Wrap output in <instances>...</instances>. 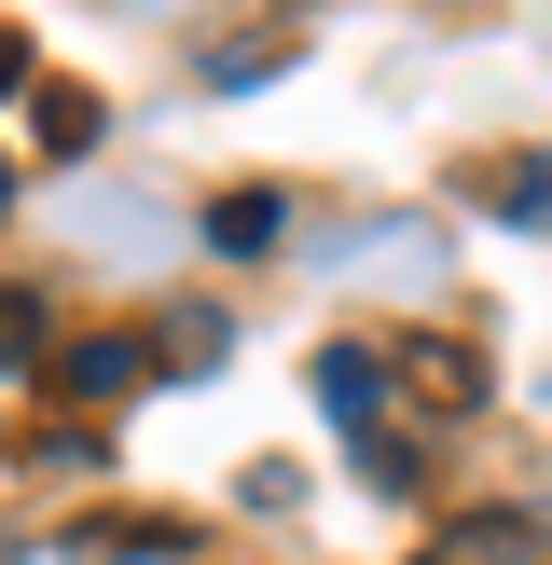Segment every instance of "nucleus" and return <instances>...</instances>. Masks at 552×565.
Wrapping results in <instances>:
<instances>
[{"label":"nucleus","mask_w":552,"mask_h":565,"mask_svg":"<svg viewBox=\"0 0 552 565\" xmlns=\"http://www.w3.org/2000/svg\"><path fill=\"white\" fill-rule=\"evenodd\" d=\"M55 552H70V565H193V524L180 511H97V524H70Z\"/></svg>","instance_id":"1"},{"label":"nucleus","mask_w":552,"mask_h":565,"mask_svg":"<svg viewBox=\"0 0 552 565\" xmlns=\"http://www.w3.org/2000/svg\"><path fill=\"white\" fill-rule=\"evenodd\" d=\"M386 373H401L414 401H442V414H469V401H484V359H469V345H442V331H401V345H386Z\"/></svg>","instance_id":"2"},{"label":"nucleus","mask_w":552,"mask_h":565,"mask_svg":"<svg viewBox=\"0 0 552 565\" xmlns=\"http://www.w3.org/2000/svg\"><path fill=\"white\" fill-rule=\"evenodd\" d=\"M276 235H290V193H263V180L208 207V248H221V263H276Z\"/></svg>","instance_id":"3"},{"label":"nucleus","mask_w":552,"mask_h":565,"mask_svg":"<svg viewBox=\"0 0 552 565\" xmlns=\"http://www.w3.org/2000/svg\"><path fill=\"white\" fill-rule=\"evenodd\" d=\"M28 138H42L55 166L97 152V83H28Z\"/></svg>","instance_id":"4"},{"label":"nucleus","mask_w":552,"mask_h":565,"mask_svg":"<svg viewBox=\"0 0 552 565\" xmlns=\"http://www.w3.org/2000/svg\"><path fill=\"white\" fill-rule=\"evenodd\" d=\"M318 401L373 441V414H386V359H373V345H331V359H318Z\"/></svg>","instance_id":"5"},{"label":"nucleus","mask_w":552,"mask_h":565,"mask_svg":"<svg viewBox=\"0 0 552 565\" xmlns=\"http://www.w3.org/2000/svg\"><path fill=\"white\" fill-rule=\"evenodd\" d=\"M138 373H152V359H138V331H83V345H70V401H125Z\"/></svg>","instance_id":"6"},{"label":"nucleus","mask_w":552,"mask_h":565,"mask_svg":"<svg viewBox=\"0 0 552 565\" xmlns=\"http://www.w3.org/2000/svg\"><path fill=\"white\" fill-rule=\"evenodd\" d=\"M539 552V524L524 511H469V524H442V565H524Z\"/></svg>","instance_id":"7"},{"label":"nucleus","mask_w":552,"mask_h":565,"mask_svg":"<svg viewBox=\"0 0 552 565\" xmlns=\"http://www.w3.org/2000/svg\"><path fill=\"white\" fill-rule=\"evenodd\" d=\"M484 207H497V221H539V235H552V152H539V166H484Z\"/></svg>","instance_id":"8"},{"label":"nucleus","mask_w":552,"mask_h":565,"mask_svg":"<svg viewBox=\"0 0 552 565\" xmlns=\"http://www.w3.org/2000/svg\"><path fill=\"white\" fill-rule=\"evenodd\" d=\"M359 483H373V497H428V456H414L401 428H373V441H359Z\"/></svg>","instance_id":"9"},{"label":"nucleus","mask_w":552,"mask_h":565,"mask_svg":"<svg viewBox=\"0 0 552 565\" xmlns=\"http://www.w3.org/2000/svg\"><path fill=\"white\" fill-rule=\"evenodd\" d=\"M42 359V290H0V373H28Z\"/></svg>","instance_id":"10"},{"label":"nucleus","mask_w":552,"mask_h":565,"mask_svg":"<svg viewBox=\"0 0 552 565\" xmlns=\"http://www.w3.org/2000/svg\"><path fill=\"white\" fill-rule=\"evenodd\" d=\"M28 83H42L28 70V28H0V97H28Z\"/></svg>","instance_id":"11"}]
</instances>
